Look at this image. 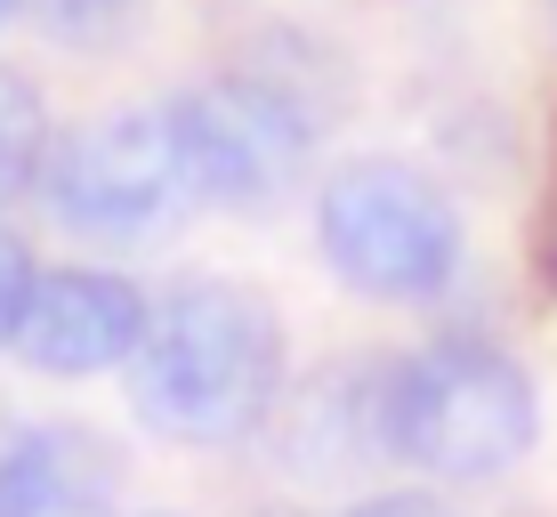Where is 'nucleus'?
I'll return each mask as SVG.
<instances>
[{
	"label": "nucleus",
	"instance_id": "7ed1b4c3",
	"mask_svg": "<svg viewBox=\"0 0 557 517\" xmlns=\"http://www.w3.org/2000/svg\"><path fill=\"white\" fill-rule=\"evenodd\" d=\"M315 243L363 299H436L460 275V210L412 162H339L315 195Z\"/></svg>",
	"mask_w": 557,
	"mask_h": 517
},
{
	"label": "nucleus",
	"instance_id": "f8f14e48",
	"mask_svg": "<svg viewBox=\"0 0 557 517\" xmlns=\"http://www.w3.org/2000/svg\"><path fill=\"white\" fill-rule=\"evenodd\" d=\"M339 517H453L445 502H429V493H372V502L339 509Z\"/></svg>",
	"mask_w": 557,
	"mask_h": 517
},
{
	"label": "nucleus",
	"instance_id": "f03ea898",
	"mask_svg": "<svg viewBox=\"0 0 557 517\" xmlns=\"http://www.w3.org/2000/svg\"><path fill=\"white\" fill-rule=\"evenodd\" d=\"M380 429L388 461H405L436 485H485L517 469L542 436V396L525 364L493 340H429L380 380Z\"/></svg>",
	"mask_w": 557,
	"mask_h": 517
},
{
	"label": "nucleus",
	"instance_id": "423d86ee",
	"mask_svg": "<svg viewBox=\"0 0 557 517\" xmlns=\"http://www.w3.org/2000/svg\"><path fill=\"white\" fill-rule=\"evenodd\" d=\"M153 299L113 267H41L25 292L9 348L49 380H89V372H122L138 356Z\"/></svg>",
	"mask_w": 557,
	"mask_h": 517
},
{
	"label": "nucleus",
	"instance_id": "9b49d317",
	"mask_svg": "<svg viewBox=\"0 0 557 517\" xmlns=\"http://www.w3.org/2000/svg\"><path fill=\"white\" fill-rule=\"evenodd\" d=\"M33 275H41V267H33V259H25V243H16L9 226H0V348L16 340V316H25Z\"/></svg>",
	"mask_w": 557,
	"mask_h": 517
},
{
	"label": "nucleus",
	"instance_id": "20e7f679",
	"mask_svg": "<svg viewBox=\"0 0 557 517\" xmlns=\"http://www.w3.org/2000/svg\"><path fill=\"white\" fill-rule=\"evenodd\" d=\"M41 202L57 226H73L89 243H153L186 210H202L178 130L153 106H122L106 122H82L73 138H57L41 155Z\"/></svg>",
	"mask_w": 557,
	"mask_h": 517
},
{
	"label": "nucleus",
	"instance_id": "0eeeda50",
	"mask_svg": "<svg viewBox=\"0 0 557 517\" xmlns=\"http://www.w3.org/2000/svg\"><path fill=\"white\" fill-rule=\"evenodd\" d=\"M122 461L82 420H33L0 445V517H113Z\"/></svg>",
	"mask_w": 557,
	"mask_h": 517
},
{
	"label": "nucleus",
	"instance_id": "6e6552de",
	"mask_svg": "<svg viewBox=\"0 0 557 517\" xmlns=\"http://www.w3.org/2000/svg\"><path fill=\"white\" fill-rule=\"evenodd\" d=\"M380 380H388V372H332V380H315V389L299 396V413H292L299 469L339 477L348 461H363V453H388V429H380Z\"/></svg>",
	"mask_w": 557,
	"mask_h": 517
},
{
	"label": "nucleus",
	"instance_id": "ddd939ff",
	"mask_svg": "<svg viewBox=\"0 0 557 517\" xmlns=\"http://www.w3.org/2000/svg\"><path fill=\"white\" fill-rule=\"evenodd\" d=\"M9 9H16V0H0V16H9Z\"/></svg>",
	"mask_w": 557,
	"mask_h": 517
},
{
	"label": "nucleus",
	"instance_id": "f257e3e1",
	"mask_svg": "<svg viewBox=\"0 0 557 517\" xmlns=\"http://www.w3.org/2000/svg\"><path fill=\"white\" fill-rule=\"evenodd\" d=\"M129 372V413L170 445H235L283 396V323L259 292L195 275L153 299Z\"/></svg>",
	"mask_w": 557,
	"mask_h": 517
},
{
	"label": "nucleus",
	"instance_id": "39448f33",
	"mask_svg": "<svg viewBox=\"0 0 557 517\" xmlns=\"http://www.w3.org/2000/svg\"><path fill=\"white\" fill-rule=\"evenodd\" d=\"M162 113L178 130L195 202H219V210L283 202L315 155V113L283 73H219V82L178 89Z\"/></svg>",
	"mask_w": 557,
	"mask_h": 517
},
{
	"label": "nucleus",
	"instance_id": "9d476101",
	"mask_svg": "<svg viewBox=\"0 0 557 517\" xmlns=\"http://www.w3.org/2000/svg\"><path fill=\"white\" fill-rule=\"evenodd\" d=\"M138 9H146V0H41L57 41H113Z\"/></svg>",
	"mask_w": 557,
	"mask_h": 517
},
{
	"label": "nucleus",
	"instance_id": "4468645a",
	"mask_svg": "<svg viewBox=\"0 0 557 517\" xmlns=\"http://www.w3.org/2000/svg\"><path fill=\"white\" fill-rule=\"evenodd\" d=\"M153 517H170V509H153Z\"/></svg>",
	"mask_w": 557,
	"mask_h": 517
},
{
	"label": "nucleus",
	"instance_id": "1a4fd4ad",
	"mask_svg": "<svg viewBox=\"0 0 557 517\" xmlns=\"http://www.w3.org/2000/svg\"><path fill=\"white\" fill-rule=\"evenodd\" d=\"M41 155H49L41 89H33L16 65H0V210L25 195V186H41Z\"/></svg>",
	"mask_w": 557,
	"mask_h": 517
}]
</instances>
